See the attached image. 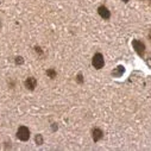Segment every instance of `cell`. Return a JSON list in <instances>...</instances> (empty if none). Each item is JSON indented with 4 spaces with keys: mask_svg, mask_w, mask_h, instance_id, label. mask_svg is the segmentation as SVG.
<instances>
[{
    "mask_svg": "<svg viewBox=\"0 0 151 151\" xmlns=\"http://www.w3.org/2000/svg\"><path fill=\"white\" fill-rule=\"evenodd\" d=\"M35 49H36V52H38V54H42V50H41V48H38V47H36Z\"/></svg>",
    "mask_w": 151,
    "mask_h": 151,
    "instance_id": "cell-12",
    "label": "cell"
},
{
    "mask_svg": "<svg viewBox=\"0 0 151 151\" xmlns=\"http://www.w3.org/2000/svg\"><path fill=\"white\" fill-rule=\"evenodd\" d=\"M47 75H48L49 78H51V79H55L56 75H57V73L55 71V69H48V70H47Z\"/></svg>",
    "mask_w": 151,
    "mask_h": 151,
    "instance_id": "cell-8",
    "label": "cell"
},
{
    "mask_svg": "<svg viewBox=\"0 0 151 151\" xmlns=\"http://www.w3.org/2000/svg\"><path fill=\"white\" fill-rule=\"evenodd\" d=\"M17 137L23 140V142H26L29 138H30V130L26 127V126H20L17 131Z\"/></svg>",
    "mask_w": 151,
    "mask_h": 151,
    "instance_id": "cell-2",
    "label": "cell"
},
{
    "mask_svg": "<svg viewBox=\"0 0 151 151\" xmlns=\"http://www.w3.org/2000/svg\"><path fill=\"white\" fill-rule=\"evenodd\" d=\"M78 81H79L80 83L83 82V76H82V74H79V75H78Z\"/></svg>",
    "mask_w": 151,
    "mask_h": 151,
    "instance_id": "cell-10",
    "label": "cell"
},
{
    "mask_svg": "<svg viewBox=\"0 0 151 151\" xmlns=\"http://www.w3.org/2000/svg\"><path fill=\"white\" fill-rule=\"evenodd\" d=\"M124 71H125V68L123 65H118L117 68H114V70L112 71V75L114 78H120L122 75L124 74Z\"/></svg>",
    "mask_w": 151,
    "mask_h": 151,
    "instance_id": "cell-7",
    "label": "cell"
},
{
    "mask_svg": "<svg viewBox=\"0 0 151 151\" xmlns=\"http://www.w3.org/2000/svg\"><path fill=\"white\" fill-rule=\"evenodd\" d=\"M132 45H133V49L136 50V52L139 55V56H144V52H145V45L143 44V42L138 41V40H133L132 42Z\"/></svg>",
    "mask_w": 151,
    "mask_h": 151,
    "instance_id": "cell-3",
    "label": "cell"
},
{
    "mask_svg": "<svg viewBox=\"0 0 151 151\" xmlns=\"http://www.w3.org/2000/svg\"><path fill=\"white\" fill-rule=\"evenodd\" d=\"M36 143L38 144V145H42L43 144V137H42V134H37L36 136Z\"/></svg>",
    "mask_w": 151,
    "mask_h": 151,
    "instance_id": "cell-9",
    "label": "cell"
},
{
    "mask_svg": "<svg viewBox=\"0 0 151 151\" xmlns=\"http://www.w3.org/2000/svg\"><path fill=\"white\" fill-rule=\"evenodd\" d=\"M98 13L100 14V17L101 18H104V19H108L109 17H111V12L108 11V9L106 7V6H99V9H98Z\"/></svg>",
    "mask_w": 151,
    "mask_h": 151,
    "instance_id": "cell-4",
    "label": "cell"
},
{
    "mask_svg": "<svg viewBox=\"0 0 151 151\" xmlns=\"http://www.w3.org/2000/svg\"><path fill=\"white\" fill-rule=\"evenodd\" d=\"M37 86V80L35 78H27L26 81H25V87L30 91H33Z\"/></svg>",
    "mask_w": 151,
    "mask_h": 151,
    "instance_id": "cell-6",
    "label": "cell"
},
{
    "mask_svg": "<svg viewBox=\"0 0 151 151\" xmlns=\"http://www.w3.org/2000/svg\"><path fill=\"white\" fill-rule=\"evenodd\" d=\"M102 137H104V132H102L100 129L95 127V129H93V130H92V138H93V140H94V142L100 140Z\"/></svg>",
    "mask_w": 151,
    "mask_h": 151,
    "instance_id": "cell-5",
    "label": "cell"
},
{
    "mask_svg": "<svg viewBox=\"0 0 151 151\" xmlns=\"http://www.w3.org/2000/svg\"><path fill=\"white\" fill-rule=\"evenodd\" d=\"M23 62H24V61H23V57H17V58H16V63H17V64H22Z\"/></svg>",
    "mask_w": 151,
    "mask_h": 151,
    "instance_id": "cell-11",
    "label": "cell"
},
{
    "mask_svg": "<svg viewBox=\"0 0 151 151\" xmlns=\"http://www.w3.org/2000/svg\"><path fill=\"white\" fill-rule=\"evenodd\" d=\"M123 1H124V3H129V1H130V0H123Z\"/></svg>",
    "mask_w": 151,
    "mask_h": 151,
    "instance_id": "cell-13",
    "label": "cell"
},
{
    "mask_svg": "<svg viewBox=\"0 0 151 151\" xmlns=\"http://www.w3.org/2000/svg\"><path fill=\"white\" fill-rule=\"evenodd\" d=\"M92 64L95 69H101L105 64V60H104V56L101 54H95L93 56V60H92Z\"/></svg>",
    "mask_w": 151,
    "mask_h": 151,
    "instance_id": "cell-1",
    "label": "cell"
}]
</instances>
